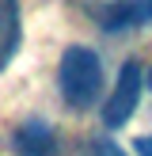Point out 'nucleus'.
<instances>
[{
    "label": "nucleus",
    "instance_id": "nucleus-1",
    "mask_svg": "<svg viewBox=\"0 0 152 156\" xmlns=\"http://www.w3.org/2000/svg\"><path fill=\"white\" fill-rule=\"evenodd\" d=\"M57 88L72 111H91L103 95V57L91 46H68L57 65Z\"/></svg>",
    "mask_w": 152,
    "mask_h": 156
},
{
    "label": "nucleus",
    "instance_id": "nucleus-2",
    "mask_svg": "<svg viewBox=\"0 0 152 156\" xmlns=\"http://www.w3.org/2000/svg\"><path fill=\"white\" fill-rule=\"evenodd\" d=\"M141 88H144V73L137 61H126L118 73V84H114L110 99L103 103V126L106 129H122L137 111V99H141Z\"/></svg>",
    "mask_w": 152,
    "mask_h": 156
},
{
    "label": "nucleus",
    "instance_id": "nucleus-3",
    "mask_svg": "<svg viewBox=\"0 0 152 156\" xmlns=\"http://www.w3.org/2000/svg\"><path fill=\"white\" fill-rule=\"evenodd\" d=\"M15 156H57V133L46 118H27L12 133Z\"/></svg>",
    "mask_w": 152,
    "mask_h": 156
},
{
    "label": "nucleus",
    "instance_id": "nucleus-4",
    "mask_svg": "<svg viewBox=\"0 0 152 156\" xmlns=\"http://www.w3.org/2000/svg\"><path fill=\"white\" fill-rule=\"evenodd\" d=\"M23 42V19H19V0H0V73L12 65Z\"/></svg>",
    "mask_w": 152,
    "mask_h": 156
},
{
    "label": "nucleus",
    "instance_id": "nucleus-5",
    "mask_svg": "<svg viewBox=\"0 0 152 156\" xmlns=\"http://www.w3.org/2000/svg\"><path fill=\"white\" fill-rule=\"evenodd\" d=\"M95 23L103 30H110V34H118V30L141 27L144 23V8H141V0H110V4H103L95 12Z\"/></svg>",
    "mask_w": 152,
    "mask_h": 156
},
{
    "label": "nucleus",
    "instance_id": "nucleus-6",
    "mask_svg": "<svg viewBox=\"0 0 152 156\" xmlns=\"http://www.w3.org/2000/svg\"><path fill=\"white\" fill-rule=\"evenodd\" d=\"M80 156H126V152H122L110 137H88V141L80 145Z\"/></svg>",
    "mask_w": 152,
    "mask_h": 156
},
{
    "label": "nucleus",
    "instance_id": "nucleus-7",
    "mask_svg": "<svg viewBox=\"0 0 152 156\" xmlns=\"http://www.w3.org/2000/svg\"><path fill=\"white\" fill-rule=\"evenodd\" d=\"M133 149H137V156H152V133L137 137V141H133Z\"/></svg>",
    "mask_w": 152,
    "mask_h": 156
},
{
    "label": "nucleus",
    "instance_id": "nucleus-8",
    "mask_svg": "<svg viewBox=\"0 0 152 156\" xmlns=\"http://www.w3.org/2000/svg\"><path fill=\"white\" fill-rule=\"evenodd\" d=\"M141 8H144V23H152V0H141Z\"/></svg>",
    "mask_w": 152,
    "mask_h": 156
},
{
    "label": "nucleus",
    "instance_id": "nucleus-9",
    "mask_svg": "<svg viewBox=\"0 0 152 156\" xmlns=\"http://www.w3.org/2000/svg\"><path fill=\"white\" fill-rule=\"evenodd\" d=\"M144 80H148V88H152V69H148V76H144Z\"/></svg>",
    "mask_w": 152,
    "mask_h": 156
}]
</instances>
